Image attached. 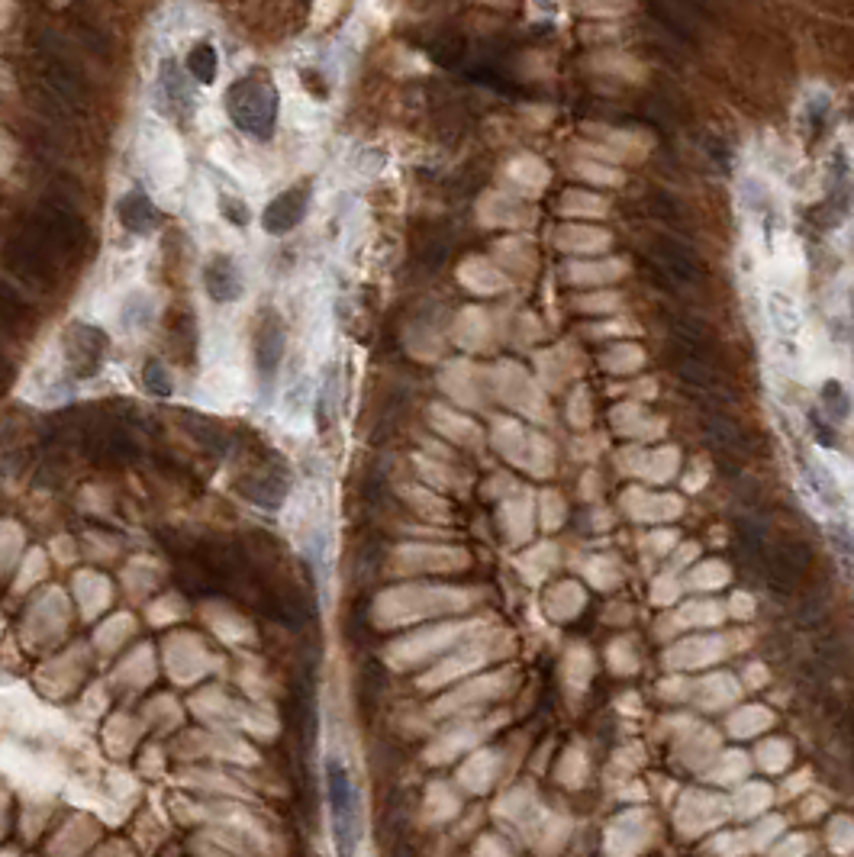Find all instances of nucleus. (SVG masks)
<instances>
[{"label": "nucleus", "mask_w": 854, "mask_h": 857, "mask_svg": "<svg viewBox=\"0 0 854 857\" xmlns=\"http://www.w3.org/2000/svg\"><path fill=\"white\" fill-rule=\"evenodd\" d=\"M506 181H510V187L516 194L539 197L548 187V181H552V171H548V165L542 162V158L516 155V158H510V165H506Z\"/></svg>", "instance_id": "7"}, {"label": "nucleus", "mask_w": 854, "mask_h": 857, "mask_svg": "<svg viewBox=\"0 0 854 857\" xmlns=\"http://www.w3.org/2000/svg\"><path fill=\"white\" fill-rule=\"evenodd\" d=\"M142 168L149 174L152 197L162 203V207H178L187 162H184L178 136L171 133L158 116H149V120L142 123Z\"/></svg>", "instance_id": "1"}, {"label": "nucleus", "mask_w": 854, "mask_h": 857, "mask_svg": "<svg viewBox=\"0 0 854 857\" xmlns=\"http://www.w3.org/2000/svg\"><path fill=\"white\" fill-rule=\"evenodd\" d=\"M568 281L577 287H603V284H613L619 278H626L629 265L622 258H581V261H571L568 268Z\"/></svg>", "instance_id": "6"}, {"label": "nucleus", "mask_w": 854, "mask_h": 857, "mask_svg": "<svg viewBox=\"0 0 854 857\" xmlns=\"http://www.w3.org/2000/svg\"><path fill=\"white\" fill-rule=\"evenodd\" d=\"M577 7L590 17H613V13H622L629 7V0H577Z\"/></svg>", "instance_id": "21"}, {"label": "nucleus", "mask_w": 854, "mask_h": 857, "mask_svg": "<svg viewBox=\"0 0 854 857\" xmlns=\"http://www.w3.org/2000/svg\"><path fill=\"white\" fill-rule=\"evenodd\" d=\"M832 542H835V548H838V558H842L845 571L854 577V535L835 526V529H832Z\"/></svg>", "instance_id": "22"}, {"label": "nucleus", "mask_w": 854, "mask_h": 857, "mask_svg": "<svg viewBox=\"0 0 854 857\" xmlns=\"http://www.w3.org/2000/svg\"><path fill=\"white\" fill-rule=\"evenodd\" d=\"M123 323H129V326H146V323H152V316H155V307H152V294L149 290H129V294L123 297Z\"/></svg>", "instance_id": "18"}, {"label": "nucleus", "mask_w": 854, "mask_h": 857, "mask_svg": "<svg viewBox=\"0 0 854 857\" xmlns=\"http://www.w3.org/2000/svg\"><path fill=\"white\" fill-rule=\"evenodd\" d=\"M555 245L568 255H603L610 252L613 236L600 226H561L555 232Z\"/></svg>", "instance_id": "9"}, {"label": "nucleus", "mask_w": 854, "mask_h": 857, "mask_svg": "<svg viewBox=\"0 0 854 857\" xmlns=\"http://www.w3.org/2000/svg\"><path fill=\"white\" fill-rule=\"evenodd\" d=\"M574 310L590 313V316H610L622 307V294L619 290H597V294H584V297H574Z\"/></svg>", "instance_id": "19"}, {"label": "nucleus", "mask_w": 854, "mask_h": 857, "mask_svg": "<svg viewBox=\"0 0 854 857\" xmlns=\"http://www.w3.org/2000/svg\"><path fill=\"white\" fill-rule=\"evenodd\" d=\"M477 220H481L484 226H494V229H529L535 220H539V213L516 197L487 194V197H481V203H477Z\"/></svg>", "instance_id": "3"}, {"label": "nucleus", "mask_w": 854, "mask_h": 857, "mask_svg": "<svg viewBox=\"0 0 854 857\" xmlns=\"http://www.w3.org/2000/svg\"><path fill=\"white\" fill-rule=\"evenodd\" d=\"M210 158L242 187V191H262V187H265V174L258 171V165L252 162V158L245 152H239L233 142H223V139L213 142L210 145Z\"/></svg>", "instance_id": "5"}, {"label": "nucleus", "mask_w": 854, "mask_h": 857, "mask_svg": "<svg viewBox=\"0 0 854 857\" xmlns=\"http://www.w3.org/2000/svg\"><path fill=\"white\" fill-rule=\"evenodd\" d=\"M767 316H771L774 329L780 332V336H796L800 332V307L793 303L790 294H784V290H774L771 297H767Z\"/></svg>", "instance_id": "14"}, {"label": "nucleus", "mask_w": 854, "mask_h": 857, "mask_svg": "<svg viewBox=\"0 0 854 857\" xmlns=\"http://www.w3.org/2000/svg\"><path fill=\"white\" fill-rule=\"evenodd\" d=\"M146 384H152V390H158V394H168V390H171L162 365H149L146 368Z\"/></svg>", "instance_id": "23"}, {"label": "nucleus", "mask_w": 854, "mask_h": 857, "mask_svg": "<svg viewBox=\"0 0 854 857\" xmlns=\"http://www.w3.org/2000/svg\"><path fill=\"white\" fill-rule=\"evenodd\" d=\"M487 332H490V319L484 313V307H468L461 310L455 319V339L465 348H481L487 345Z\"/></svg>", "instance_id": "12"}, {"label": "nucleus", "mask_w": 854, "mask_h": 857, "mask_svg": "<svg viewBox=\"0 0 854 857\" xmlns=\"http://www.w3.org/2000/svg\"><path fill=\"white\" fill-rule=\"evenodd\" d=\"M494 261L510 268V274H532V268H535L532 245L526 239H516V236L494 245Z\"/></svg>", "instance_id": "13"}, {"label": "nucleus", "mask_w": 854, "mask_h": 857, "mask_svg": "<svg viewBox=\"0 0 854 857\" xmlns=\"http://www.w3.org/2000/svg\"><path fill=\"white\" fill-rule=\"evenodd\" d=\"M184 203H187V210H191V216L200 226H210L216 216H220V197H216L210 178H204V174L187 184Z\"/></svg>", "instance_id": "10"}, {"label": "nucleus", "mask_w": 854, "mask_h": 857, "mask_svg": "<svg viewBox=\"0 0 854 857\" xmlns=\"http://www.w3.org/2000/svg\"><path fill=\"white\" fill-rule=\"evenodd\" d=\"M819 403L825 416L832 419V423H845V419L851 416V397L845 394V387L838 381H825L822 390H819Z\"/></svg>", "instance_id": "16"}, {"label": "nucleus", "mask_w": 854, "mask_h": 857, "mask_svg": "<svg viewBox=\"0 0 854 857\" xmlns=\"http://www.w3.org/2000/svg\"><path fill=\"white\" fill-rule=\"evenodd\" d=\"M458 281H461V287H468L471 294H481V297H494V294H503L506 287H510V274H506L497 261H490V258H481V255H474V258H465L458 265Z\"/></svg>", "instance_id": "4"}, {"label": "nucleus", "mask_w": 854, "mask_h": 857, "mask_svg": "<svg viewBox=\"0 0 854 857\" xmlns=\"http://www.w3.org/2000/svg\"><path fill=\"white\" fill-rule=\"evenodd\" d=\"M574 174H581V178L590 184H613V187L622 184V171L613 168V162H603V158H593V155L577 158Z\"/></svg>", "instance_id": "17"}, {"label": "nucleus", "mask_w": 854, "mask_h": 857, "mask_svg": "<svg viewBox=\"0 0 854 857\" xmlns=\"http://www.w3.org/2000/svg\"><path fill=\"white\" fill-rule=\"evenodd\" d=\"M619 329H632V326H629V323H613V326H597V329H593V336H610V332H613V336H616V332H619Z\"/></svg>", "instance_id": "25"}, {"label": "nucleus", "mask_w": 854, "mask_h": 857, "mask_svg": "<svg viewBox=\"0 0 854 857\" xmlns=\"http://www.w3.org/2000/svg\"><path fill=\"white\" fill-rule=\"evenodd\" d=\"M851 332H854V300H851ZM854 339V336H851Z\"/></svg>", "instance_id": "26"}, {"label": "nucleus", "mask_w": 854, "mask_h": 857, "mask_svg": "<svg viewBox=\"0 0 854 857\" xmlns=\"http://www.w3.org/2000/svg\"><path fill=\"white\" fill-rule=\"evenodd\" d=\"M281 113H284L287 126L303 129V133H313V129H320L326 120V110L316 104V100H310L307 94H287Z\"/></svg>", "instance_id": "11"}, {"label": "nucleus", "mask_w": 854, "mask_h": 857, "mask_svg": "<svg viewBox=\"0 0 854 857\" xmlns=\"http://www.w3.org/2000/svg\"><path fill=\"white\" fill-rule=\"evenodd\" d=\"M825 213H829V223H842L845 216L854 213V171L842 155H835V162H832V181H829V197H825Z\"/></svg>", "instance_id": "8"}, {"label": "nucleus", "mask_w": 854, "mask_h": 857, "mask_svg": "<svg viewBox=\"0 0 854 857\" xmlns=\"http://www.w3.org/2000/svg\"><path fill=\"white\" fill-rule=\"evenodd\" d=\"M558 210L564 216H581V220H603L610 207L600 194H590V191H564Z\"/></svg>", "instance_id": "15"}, {"label": "nucleus", "mask_w": 854, "mask_h": 857, "mask_svg": "<svg viewBox=\"0 0 854 857\" xmlns=\"http://www.w3.org/2000/svg\"><path fill=\"white\" fill-rule=\"evenodd\" d=\"M326 777V803H329V825H332V845L339 857H355L361 841V806L358 790L349 764L339 754H329L323 764Z\"/></svg>", "instance_id": "2"}, {"label": "nucleus", "mask_w": 854, "mask_h": 857, "mask_svg": "<svg viewBox=\"0 0 854 857\" xmlns=\"http://www.w3.org/2000/svg\"><path fill=\"white\" fill-rule=\"evenodd\" d=\"M642 348L639 345H616L610 355L603 358V365L606 368H613V371H632V368H639L642 365Z\"/></svg>", "instance_id": "20"}, {"label": "nucleus", "mask_w": 854, "mask_h": 857, "mask_svg": "<svg viewBox=\"0 0 854 857\" xmlns=\"http://www.w3.org/2000/svg\"><path fill=\"white\" fill-rule=\"evenodd\" d=\"M809 423H813V429H816V439L822 442V445H835V432L829 429V426H822V419L813 413L809 416Z\"/></svg>", "instance_id": "24"}]
</instances>
